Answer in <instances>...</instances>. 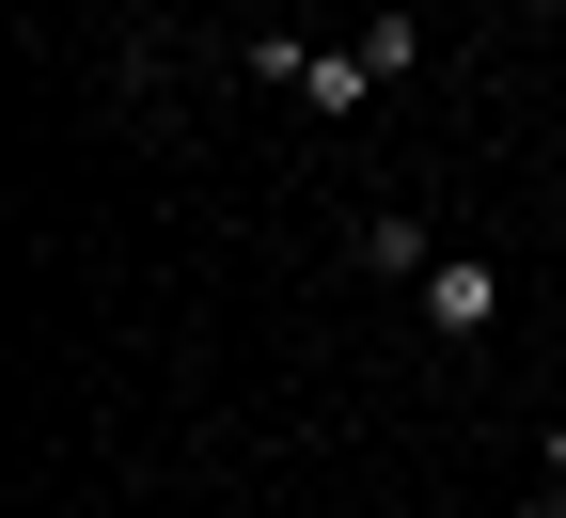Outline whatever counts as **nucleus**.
I'll return each mask as SVG.
<instances>
[{
	"label": "nucleus",
	"instance_id": "nucleus-1",
	"mask_svg": "<svg viewBox=\"0 0 566 518\" xmlns=\"http://www.w3.org/2000/svg\"><path fill=\"white\" fill-rule=\"evenodd\" d=\"M488 315H504V267H424V330L441 346H472Z\"/></svg>",
	"mask_w": 566,
	"mask_h": 518
},
{
	"label": "nucleus",
	"instance_id": "nucleus-2",
	"mask_svg": "<svg viewBox=\"0 0 566 518\" xmlns=\"http://www.w3.org/2000/svg\"><path fill=\"white\" fill-rule=\"evenodd\" d=\"M283 95H315V110L346 126V110H363V95H378V63H363V47H300V80H283Z\"/></svg>",
	"mask_w": 566,
	"mask_h": 518
},
{
	"label": "nucleus",
	"instance_id": "nucleus-3",
	"mask_svg": "<svg viewBox=\"0 0 566 518\" xmlns=\"http://www.w3.org/2000/svg\"><path fill=\"white\" fill-rule=\"evenodd\" d=\"M551 487H566V424H551Z\"/></svg>",
	"mask_w": 566,
	"mask_h": 518
},
{
	"label": "nucleus",
	"instance_id": "nucleus-4",
	"mask_svg": "<svg viewBox=\"0 0 566 518\" xmlns=\"http://www.w3.org/2000/svg\"><path fill=\"white\" fill-rule=\"evenodd\" d=\"M551 518H566V487H551Z\"/></svg>",
	"mask_w": 566,
	"mask_h": 518
}]
</instances>
